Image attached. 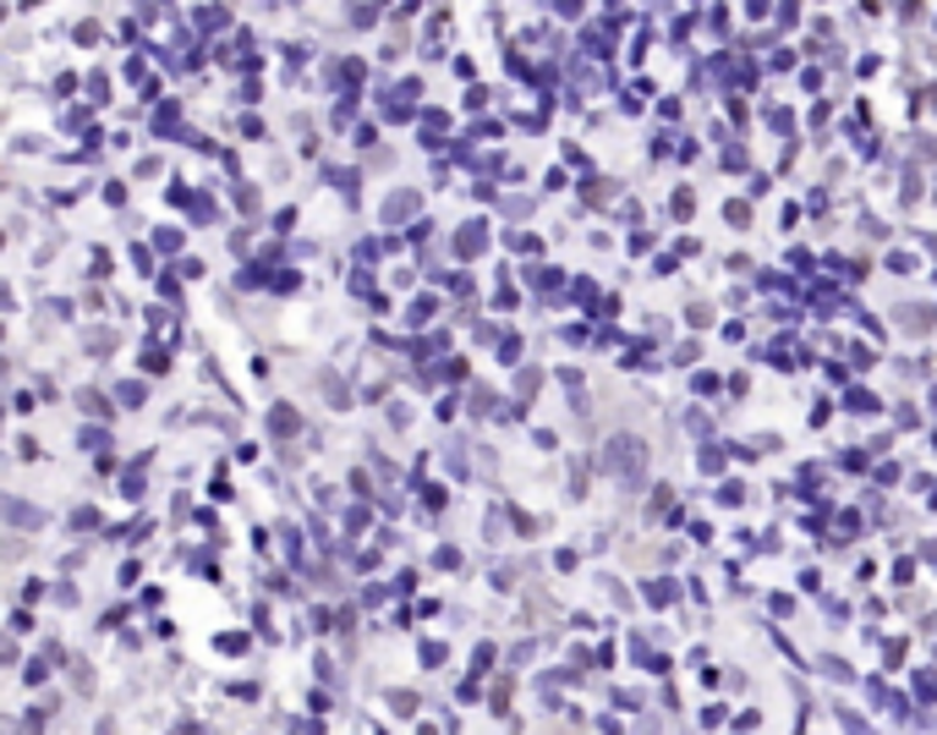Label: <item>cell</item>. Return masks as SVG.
<instances>
[{
  "label": "cell",
  "instance_id": "obj_1",
  "mask_svg": "<svg viewBox=\"0 0 937 735\" xmlns=\"http://www.w3.org/2000/svg\"><path fill=\"white\" fill-rule=\"evenodd\" d=\"M604 467H609L614 478H625V483H636V478H642V467H647V445L625 434V440H614V445L604 451Z\"/></svg>",
  "mask_w": 937,
  "mask_h": 735
}]
</instances>
